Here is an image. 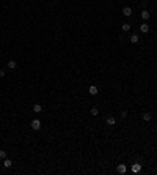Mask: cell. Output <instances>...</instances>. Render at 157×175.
I'll return each instance as SVG.
<instances>
[{"label":"cell","mask_w":157,"mask_h":175,"mask_svg":"<svg viewBox=\"0 0 157 175\" xmlns=\"http://www.w3.org/2000/svg\"><path fill=\"white\" fill-rule=\"evenodd\" d=\"M31 130H35V131H39V130H41V120L35 118L33 122H31Z\"/></svg>","instance_id":"obj_1"},{"label":"cell","mask_w":157,"mask_h":175,"mask_svg":"<svg viewBox=\"0 0 157 175\" xmlns=\"http://www.w3.org/2000/svg\"><path fill=\"white\" fill-rule=\"evenodd\" d=\"M116 172H118V174H126L127 172V166L126 164H118V167H116Z\"/></svg>","instance_id":"obj_2"},{"label":"cell","mask_w":157,"mask_h":175,"mask_svg":"<svg viewBox=\"0 0 157 175\" xmlns=\"http://www.w3.org/2000/svg\"><path fill=\"white\" fill-rule=\"evenodd\" d=\"M140 32H141V33H148V32H149V24L143 22L141 25H140Z\"/></svg>","instance_id":"obj_3"},{"label":"cell","mask_w":157,"mask_h":175,"mask_svg":"<svg viewBox=\"0 0 157 175\" xmlns=\"http://www.w3.org/2000/svg\"><path fill=\"white\" fill-rule=\"evenodd\" d=\"M88 91H90V95H91V96H94V95H97V91H99V88H97L96 85H91V87L88 88Z\"/></svg>","instance_id":"obj_4"},{"label":"cell","mask_w":157,"mask_h":175,"mask_svg":"<svg viewBox=\"0 0 157 175\" xmlns=\"http://www.w3.org/2000/svg\"><path fill=\"white\" fill-rule=\"evenodd\" d=\"M141 170V164L140 163H135L134 166H132V172H135V174H137V172H140Z\"/></svg>","instance_id":"obj_5"},{"label":"cell","mask_w":157,"mask_h":175,"mask_svg":"<svg viewBox=\"0 0 157 175\" xmlns=\"http://www.w3.org/2000/svg\"><path fill=\"white\" fill-rule=\"evenodd\" d=\"M149 17H151L149 11H146V10H143V11H141V19H143V21H148Z\"/></svg>","instance_id":"obj_6"},{"label":"cell","mask_w":157,"mask_h":175,"mask_svg":"<svg viewBox=\"0 0 157 175\" xmlns=\"http://www.w3.org/2000/svg\"><path fill=\"white\" fill-rule=\"evenodd\" d=\"M123 14L124 16H131L132 14V8L131 6H124L123 8Z\"/></svg>","instance_id":"obj_7"},{"label":"cell","mask_w":157,"mask_h":175,"mask_svg":"<svg viewBox=\"0 0 157 175\" xmlns=\"http://www.w3.org/2000/svg\"><path fill=\"white\" fill-rule=\"evenodd\" d=\"M107 125H109V126H115L116 125V118L115 117H109V118H107Z\"/></svg>","instance_id":"obj_8"},{"label":"cell","mask_w":157,"mask_h":175,"mask_svg":"<svg viewBox=\"0 0 157 175\" xmlns=\"http://www.w3.org/2000/svg\"><path fill=\"white\" fill-rule=\"evenodd\" d=\"M90 114L93 115V117H97V115H99V109H97V107H91Z\"/></svg>","instance_id":"obj_9"},{"label":"cell","mask_w":157,"mask_h":175,"mask_svg":"<svg viewBox=\"0 0 157 175\" xmlns=\"http://www.w3.org/2000/svg\"><path fill=\"white\" fill-rule=\"evenodd\" d=\"M151 118H152V115H151L149 112H145V114H143V120H145V122H149Z\"/></svg>","instance_id":"obj_10"},{"label":"cell","mask_w":157,"mask_h":175,"mask_svg":"<svg viewBox=\"0 0 157 175\" xmlns=\"http://www.w3.org/2000/svg\"><path fill=\"white\" fill-rule=\"evenodd\" d=\"M16 66H17V63H16V60H10V62H8V68L14 69Z\"/></svg>","instance_id":"obj_11"},{"label":"cell","mask_w":157,"mask_h":175,"mask_svg":"<svg viewBox=\"0 0 157 175\" xmlns=\"http://www.w3.org/2000/svg\"><path fill=\"white\" fill-rule=\"evenodd\" d=\"M3 166H5V167H11V166H13V161L11 159H6V158H5V161H3Z\"/></svg>","instance_id":"obj_12"},{"label":"cell","mask_w":157,"mask_h":175,"mask_svg":"<svg viewBox=\"0 0 157 175\" xmlns=\"http://www.w3.org/2000/svg\"><path fill=\"white\" fill-rule=\"evenodd\" d=\"M33 110L36 112V114H39V112L42 110V106H41V104H35V106H33Z\"/></svg>","instance_id":"obj_13"},{"label":"cell","mask_w":157,"mask_h":175,"mask_svg":"<svg viewBox=\"0 0 157 175\" xmlns=\"http://www.w3.org/2000/svg\"><path fill=\"white\" fill-rule=\"evenodd\" d=\"M121 28H123V32H129V30H131V25H129L127 22H124L123 25H121Z\"/></svg>","instance_id":"obj_14"},{"label":"cell","mask_w":157,"mask_h":175,"mask_svg":"<svg viewBox=\"0 0 157 175\" xmlns=\"http://www.w3.org/2000/svg\"><path fill=\"white\" fill-rule=\"evenodd\" d=\"M138 40H140L138 35H132L131 36V43H138Z\"/></svg>","instance_id":"obj_15"},{"label":"cell","mask_w":157,"mask_h":175,"mask_svg":"<svg viewBox=\"0 0 157 175\" xmlns=\"http://www.w3.org/2000/svg\"><path fill=\"white\" fill-rule=\"evenodd\" d=\"M6 158V152L5 150H0V159H5Z\"/></svg>","instance_id":"obj_16"},{"label":"cell","mask_w":157,"mask_h":175,"mask_svg":"<svg viewBox=\"0 0 157 175\" xmlns=\"http://www.w3.org/2000/svg\"><path fill=\"white\" fill-rule=\"evenodd\" d=\"M127 117V110H123V112H121V118H126Z\"/></svg>","instance_id":"obj_17"},{"label":"cell","mask_w":157,"mask_h":175,"mask_svg":"<svg viewBox=\"0 0 157 175\" xmlns=\"http://www.w3.org/2000/svg\"><path fill=\"white\" fill-rule=\"evenodd\" d=\"M5 76V71H3V69H0V77H3Z\"/></svg>","instance_id":"obj_18"},{"label":"cell","mask_w":157,"mask_h":175,"mask_svg":"<svg viewBox=\"0 0 157 175\" xmlns=\"http://www.w3.org/2000/svg\"><path fill=\"white\" fill-rule=\"evenodd\" d=\"M156 112H157V110H156Z\"/></svg>","instance_id":"obj_19"}]
</instances>
